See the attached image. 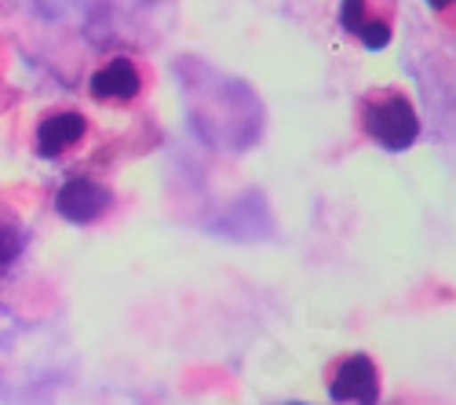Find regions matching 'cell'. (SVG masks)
Wrapping results in <instances>:
<instances>
[{"instance_id": "1", "label": "cell", "mask_w": 456, "mask_h": 405, "mask_svg": "<svg viewBox=\"0 0 456 405\" xmlns=\"http://www.w3.org/2000/svg\"><path fill=\"white\" fill-rule=\"evenodd\" d=\"M358 128L369 142L384 150H409L420 139V117L405 92L398 88H372L358 102Z\"/></svg>"}, {"instance_id": "2", "label": "cell", "mask_w": 456, "mask_h": 405, "mask_svg": "<svg viewBox=\"0 0 456 405\" xmlns=\"http://www.w3.org/2000/svg\"><path fill=\"white\" fill-rule=\"evenodd\" d=\"M150 73L135 55H110L88 77V99L99 106H132L146 95Z\"/></svg>"}, {"instance_id": "3", "label": "cell", "mask_w": 456, "mask_h": 405, "mask_svg": "<svg viewBox=\"0 0 456 405\" xmlns=\"http://www.w3.org/2000/svg\"><path fill=\"white\" fill-rule=\"evenodd\" d=\"M395 15H398L395 0H344V4H339V26H344L347 36H354L362 48H372V52L391 45Z\"/></svg>"}, {"instance_id": "4", "label": "cell", "mask_w": 456, "mask_h": 405, "mask_svg": "<svg viewBox=\"0 0 456 405\" xmlns=\"http://www.w3.org/2000/svg\"><path fill=\"white\" fill-rule=\"evenodd\" d=\"M329 391L339 405H372L379 398V373L365 354H351L344 361H336Z\"/></svg>"}, {"instance_id": "5", "label": "cell", "mask_w": 456, "mask_h": 405, "mask_svg": "<svg viewBox=\"0 0 456 405\" xmlns=\"http://www.w3.org/2000/svg\"><path fill=\"white\" fill-rule=\"evenodd\" d=\"M41 154H69L88 139V117L81 109H48V114L37 121V132H33Z\"/></svg>"}, {"instance_id": "6", "label": "cell", "mask_w": 456, "mask_h": 405, "mask_svg": "<svg viewBox=\"0 0 456 405\" xmlns=\"http://www.w3.org/2000/svg\"><path fill=\"white\" fill-rule=\"evenodd\" d=\"M55 205L66 219H73V223H92V219H99L110 208V190L99 187L95 179H69L59 190Z\"/></svg>"}, {"instance_id": "7", "label": "cell", "mask_w": 456, "mask_h": 405, "mask_svg": "<svg viewBox=\"0 0 456 405\" xmlns=\"http://www.w3.org/2000/svg\"><path fill=\"white\" fill-rule=\"evenodd\" d=\"M431 4V12H435V19L442 22V26H449V29H456V0H428Z\"/></svg>"}]
</instances>
